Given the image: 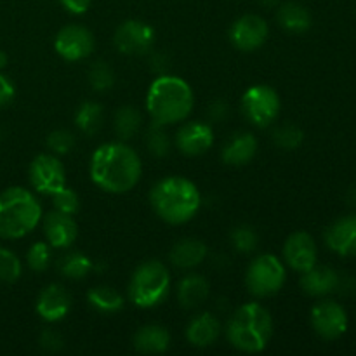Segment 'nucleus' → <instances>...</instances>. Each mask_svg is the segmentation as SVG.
<instances>
[{
  "instance_id": "nucleus-3",
  "label": "nucleus",
  "mask_w": 356,
  "mask_h": 356,
  "mask_svg": "<svg viewBox=\"0 0 356 356\" xmlns=\"http://www.w3.org/2000/svg\"><path fill=\"white\" fill-rule=\"evenodd\" d=\"M149 202L160 219L169 225H184L195 218L202 205L197 184L181 176L160 179L149 193Z\"/></svg>"
},
{
  "instance_id": "nucleus-9",
  "label": "nucleus",
  "mask_w": 356,
  "mask_h": 356,
  "mask_svg": "<svg viewBox=\"0 0 356 356\" xmlns=\"http://www.w3.org/2000/svg\"><path fill=\"white\" fill-rule=\"evenodd\" d=\"M30 183L33 190L40 195H54L66 186V170L61 160L52 153H42L30 163Z\"/></svg>"
},
{
  "instance_id": "nucleus-4",
  "label": "nucleus",
  "mask_w": 356,
  "mask_h": 356,
  "mask_svg": "<svg viewBox=\"0 0 356 356\" xmlns=\"http://www.w3.org/2000/svg\"><path fill=\"white\" fill-rule=\"evenodd\" d=\"M273 336V318L259 302L240 306L226 325L229 344L243 353H261Z\"/></svg>"
},
{
  "instance_id": "nucleus-26",
  "label": "nucleus",
  "mask_w": 356,
  "mask_h": 356,
  "mask_svg": "<svg viewBox=\"0 0 356 356\" xmlns=\"http://www.w3.org/2000/svg\"><path fill=\"white\" fill-rule=\"evenodd\" d=\"M87 302L92 309L99 313H117L124 308V298L120 292L108 285H99L87 292Z\"/></svg>"
},
{
  "instance_id": "nucleus-19",
  "label": "nucleus",
  "mask_w": 356,
  "mask_h": 356,
  "mask_svg": "<svg viewBox=\"0 0 356 356\" xmlns=\"http://www.w3.org/2000/svg\"><path fill=\"white\" fill-rule=\"evenodd\" d=\"M221 336V322L212 313L195 316L186 327V339L191 346L209 348Z\"/></svg>"
},
{
  "instance_id": "nucleus-2",
  "label": "nucleus",
  "mask_w": 356,
  "mask_h": 356,
  "mask_svg": "<svg viewBox=\"0 0 356 356\" xmlns=\"http://www.w3.org/2000/svg\"><path fill=\"white\" fill-rule=\"evenodd\" d=\"M193 90L186 80L162 73L149 86L146 108L153 122L172 125L184 122L193 110Z\"/></svg>"
},
{
  "instance_id": "nucleus-15",
  "label": "nucleus",
  "mask_w": 356,
  "mask_h": 356,
  "mask_svg": "<svg viewBox=\"0 0 356 356\" xmlns=\"http://www.w3.org/2000/svg\"><path fill=\"white\" fill-rule=\"evenodd\" d=\"M214 145V131L205 122H188L177 131L176 146L188 156H200Z\"/></svg>"
},
{
  "instance_id": "nucleus-41",
  "label": "nucleus",
  "mask_w": 356,
  "mask_h": 356,
  "mask_svg": "<svg viewBox=\"0 0 356 356\" xmlns=\"http://www.w3.org/2000/svg\"><path fill=\"white\" fill-rule=\"evenodd\" d=\"M228 113H229L228 103H225V101L221 99L214 101V103L211 104V108H209V117H211L214 122H222L226 117H228Z\"/></svg>"
},
{
  "instance_id": "nucleus-20",
  "label": "nucleus",
  "mask_w": 356,
  "mask_h": 356,
  "mask_svg": "<svg viewBox=\"0 0 356 356\" xmlns=\"http://www.w3.org/2000/svg\"><path fill=\"white\" fill-rule=\"evenodd\" d=\"M339 275L336 270L329 266H313L305 271L301 277V289L308 296L313 298H322V296L330 294L337 289Z\"/></svg>"
},
{
  "instance_id": "nucleus-33",
  "label": "nucleus",
  "mask_w": 356,
  "mask_h": 356,
  "mask_svg": "<svg viewBox=\"0 0 356 356\" xmlns=\"http://www.w3.org/2000/svg\"><path fill=\"white\" fill-rule=\"evenodd\" d=\"M21 271H23V266H21L19 257L9 249L0 247V282L14 284L21 277Z\"/></svg>"
},
{
  "instance_id": "nucleus-16",
  "label": "nucleus",
  "mask_w": 356,
  "mask_h": 356,
  "mask_svg": "<svg viewBox=\"0 0 356 356\" xmlns=\"http://www.w3.org/2000/svg\"><path fill=\"white\" fill-rule=\"evenodd\" d=\"M72 309V296L63 285H47L37 299V313L45 322H59Z\"/></svg>"
},
{
  "instance_id": "nucleus-14",
  "label": "nucleus",
  "mask_w": 356,
  "mask_h": 356,
  "mask_svg": "<svg viewBox=\"0 0 356 356\" xmlns=\"http://www.w3.org/2000/svg\"><path fill=\"white\" fill-rule=\"evenodd\" d=\"M318 250L313 236L306 232H296L285 240L284 261L291 270L305 273L316 264Z\"/></svg>"
},
{
  "instance_id": "nucleus-18",
  "label": "nucleus",
  "mask_w": 356,
  "mask_h": 356,
  "mask_svg": "<svg viewBox=\"0 0 356 356\" xmlns=\"http://www.w3.org/2000/svg\"><path fill=\"white\" fill-rule=\"evenodd\" d=\"M325 243L343 257L356 256V216H344L325 229Z\"/></svg>"
},
{
  "instance_id": "nucleus-17",
  "label": "nucleus",
  "mask_w": 356,
  "mask_h": 356,
  "mask_svg": "<svg viewBox=\"0 0 356 356\" xmlns=\"http://www.w3.org/2000/svg\"><path fill=\"white\" fill-rule=\"evenodd\" d=\"M44 233L52 249H68L79 236V226H76L73 216L54 211L45 216Z\"/></svg>"
},
{
  "instance_id": "nucleus-23",
  "label": "nucleus",
  "mask_w": 356,
  "mask_h": 356,
  "mask_svg": "<svg viewBox=\"0 0 356 356\" xmlns=\"http://www.w3.org/2000/svg\"><path fill=\"white\" fill-rule=\"evenodd\" d=\"M209 292H211V287L205 277L197 273L186 275L177 285V301L186 309L198 308L207 301Z\"/></svg>"
},
{
  "instance_id": "nucleus-42",
  "label": "nucleus",
  "mask_w": 356,
  "mask_h": 356,
  "mask_svg": "<svg viewBox=\"0 0 356 356\" xmlns=\"http://www.w3.org/2000/svg\"><path fill=\"white\" fill-rule=\"evenodd\" d=\"M261 7H266V9H273L278 6V0H256Z\"/></svg>"
},
{
  "instance_id": "nucleus-25",
  "label": "nucleus",
  "mask_w": 356,
  "mask_h": 356,
  "mask_svg": "<svg viewBox=\"0 0 356 356\" xmlns=\"http://www.w3.org/2000/svg\"><path fill=\"white\" fill-rule=\"evenodd\" d=\"M277 21L285 31H291V33H305L312 26V14L301 3L285 2L278 7Z\"/></svg>"
},
{
  "instance_id": "nucleus-32",
  "label": "nucleus",
  "mask_w": 356,
  "mask_h": 356,
  "mask_svg": "<svg viewBox=\"0 0 356 356\" xmlns=\"http://www.w3.org/2000/svg\"><path fill=\"white\" fill-rule=\"evenodd\" d=\"M305 139V132L294 124H284L273 131V143L280 149H296Z\"/></svg>"
},
{
  "instance_id": "nucleus-30",
  "label": "nucleus",
  "mask_w": 356,
  "mask_h": 356,
  "mask_svg": "<svg viewBox=\"0 0 356 356\" xmlns=\"http://www.w3.org/2000/svg\"><path fill=\"white\" fill-rule=\"evenodd\" d=\"M87 80H89V86L92 87L96 92H106V90L111 89L115 83L113 68H111L106 61H101L99 59V61H96L89 68Z\"/></svg>"
},
{
  "instance_id": "nucleus-35",
  "label": "nucleus",
  "mask_w": 356,
  "mask_h": 356,
  "mask_svg": "<svg viewBox=\"0 0 356 356\" xmlns=\"http://www.w3.org/2000/svg\"><path fill=\"white\" fill-rule=\"evenodd\" d=\"M257 242H259V236H257L256 229L249 225L236 226L232 232V243L238 252L249 254L252 250H256Z\"/></svg>"
},
{
  "instance_id": "nucleus-37",
  "label": "nucleus",
  "mask_w": 356,
  "mask_h": 356,
  "mask_svg": "<svg viewBox=\"0 0 356 356\" xmlns=\"http://www.w3.org/2000/svg\"><path fill=\"white\" fill-rule=\"evenodd\" d=\"M75 146V138L70 131L65 129H58V131H52L47 136V148L51 149L52 155H66L70 153Z\"/></svg>"
},
{
  "instance_id": "nucleus-5",
  "label": "nucleus",
  "mask_w": 356,
  "mask_h": 356,
  "mask_svg": "<svg viewBox=\"0 0 356 356\" xmlns=\"http://www.w3.org/2000/svg\"><path fill=\"white\" fill-rule=\"evenodd\" d=\"M42 207L33 193L21 186L7 188L0 193V238H23L37 228Z\"/></svg>"
},
{
  "instance_id": "nucleus-21",
  "label": "nucleus",
  "mask_w": 356,
  "mask_h": 356,
  "mask_svg": "<svg viewBox=\"0 0 356 356\" xmlns=\"http://www.w3.org/2000/svg\"><path fill=\"white\" fill-rule=\"evenodd\" d=\"M207 257V247L198 238H183L174 243L169 259L179 270H193Z\"/></svg>"
},
{
  "instance_id": "nucleus-29",
  "label": "nucleus",
  "mask_w": 356,
  "mask_h": 356,
  "mask_svg": "<svg viewBox=\"0 0 356 356\" xmlns=\"http://www.w3.org/2000/svg\"><path fill=\"white\" fill-rule=\"evenodd\" d=\"M113 127L118 138L122 141L134 138L141 127V113L134 106H122L118 108L113 118Z\"/></svg>"
},
{
  "instance_id": "nucleus-11",
  "label": "nucleus",
  "mask_w": 356,
  "mask_h": 356,
  "mask_svg": "<svg viewBox=\"0 0 356 356\" xmlns=\"http://www.w3.org/2000/svg\"><path fill=\"white\" fill-rule=\"evenodd\" d=\"M54 49L66 61H82L94 51V35L80 24H66L58 31Z\"/></svg>"
},
{
  "instance_id": "nucleus-12",
  "label": "nucleus",
  "mask_w": 356,
  "mask_h": 356,
  "mask_svg": "<svg viewBox=\"0 0 356 356\" xmlns=\"http://www.w3.org/2000/svg\"><path fill=\"white\" fill-rule=\"evenodd\" d=\"M268 35H270L268 23L257 14H245L229 28V40L233 47L243 52H252L263 47L264 42L268 40Z\"/></svg>"
},
{
  "instance_id": "nucleus-40",
  "label": "nucleus",
  "mask_w": 356,
  "mask_h": 356,
  "mask_svg": "<svg viewBox=\"0 0 356 356\" xmlns=\"http://www.w3.org/2000/svg\"><path fill=\"white\" fill-rule=\"evenodd\" d=\"M59 3H61V6L65 7L68 13L80 16V14H83L89 10L92 0H59Z\"/></svg>"
},
{
  "instance_id": "nucleus-27",
  "label": "nucleus",
  "mask_w": 356,
  "mask_h": 356,
  "mask_svg": "<svg viewBox=\"0 0 356 356\" xmlns=\"http://www.w3.org/2000/svg\"><path fill=\"white\" fill-rule=\"evenodd\" d=\"M104 120L103 106L96 101H86L75 113V125L86 136H94L101 131Z\"/></svg>"
},
{
  "instance_id": "nucleus-8",
  "label": "nucleus",
  "mask_w": 356,
  "mask_h": 356,
  "mask_svg": "<svg viewBox=\"0 0 356 356\" xmlns=\"http://www.w3.org/2000/svg\"><path fill=\"white\" fill-rule=\"evenodd\" d=\"M242 111L256 127H270L280 113V97L270 86H252L242 96Z\"/></svg>"
},
{
  "instance_id": "nucleus-1",
  "label": "nucleus",
  "mask_w": 356,
  "mask_h": 356,
  "mask_svg": "<svg viewBox=\"0 0 356 356\" xmlns=\"http://www.w3.org/2000/svg\"><path fill=\"white\" fill-rule=\"evenodd\" d=\"M92 183L108 193H127L143 176V163L136 149L122 141L104 143L92 153L89 165Z\"/></svg>"
},
{
  "instance_id": "nucleus-31",
  "label": "nucleus",
  "mask_w": 356,
  "mask_h": 356,
  "mask_svg": "<svg viewBox=\"0 0 356 356\" xmlns=\"http://www.w3.org/2000/svg\"><path fill=\"white\" fill-rule=\"evenodd\" d=\"M163 127L165 125H160L156 122H153L148 131H146V148L156 159L167 156L170 152V139L167 136V132L163 131Z\"/></svg>"
},
{
  "instance_id": "nucleus-7",
  "label": "nucleus",
  "mask_w": 356,
  "mask_h": 356,
  "mask_svg": "<svg viewBox=\"0 0 356 356\" xmlns=\"http://www.w3.org/2000/svg\"><path fill=\"white\" fill-rule=\"evenodd\" d=\"M285 278V264L273 254H261L247 268L245 285L254 298H271L280 292Z\"/></svg>"
},
{
  "instance_id": "nucleus-6",
  "label": "nucleus",
  "mask_w": 356,
  "mask_h": 356,
  "mask_svg": "<svg viewBox=\"0 0 356 356\" xmlns=\"http://www.w3.org/2000/svg\"><path fill=\"white\" fill-rule=\"evenodd\" d=\"M170 289V275L169 270L160 261L152 259L145 261L136 268L129 280L127 294L129 299L134 302L138 308L148 309L162 305L165 301Z\"/></svg>"
},
{
  "instance_id": "nucleus-38",
  "label": "nucleus",
  "mask_w": 356,
  "mask_h": 356,
  "mask_svg": "<svg viewBox=\"0 0 356 356\" xmlns=\"http://www.w3.org/2000/svg\"><path fill=\"white\" fill-rule=\"evenodd\" d=\"M40 346L44 348L45 351H52V353H56V351H59L63 348V339L61 336H59L56 330H44V332L40 334Z\"/></svg>"
},
{
  "instance_id": "nucleus-34",
  "label": "nucleus",
  "mask_w": 356,
  "mask_h": 356,
  "mask_svg": "<svg viewBox=\"0 0 356 356\" xmlns=\"http://www.w3.org/2000/svg\"><path fill=\"white\" fill-rule=\"evenodd\" d=\"M28 268L35 273L49 270L51 266V245L47 242H37L30 247L26 254Z\"/></svg>"
},
{
  "instance_id": "nucleus-43",
  "label": "nucleus",
  "mask_w": 356,
  "mask_h": 356,
  "mask_svg": "<svg viewBox=\"0 0 356 356\" xmlns=\"http://www.w3.org/2000/svg\"><path fill=\"white\" fill-rule=\"evenodd\" d=\"M348 202H350V205H355L356 207V188H351L350 193H348Z\"/></svg>"
},
{
  "instance_id": "nucleus-28",
  "label": "nucleus",
  "mask_w": 356,
  "mask_h": 356,
  "mask_svg": "<svg viewBox=\"0 0 356 356\" xmlns=\"http://www.w3.org/2000/svg\"><path fill=\"white\" fill-rule=\"evenodd\" d=\"M94 264L89 256L82 252H68L58 261L59 273L70 280H82L92 271Z\"/></svg>"
},
{
  "instance_id": "nucleus-10",
  "label": "nucleus",
  "mask_w": 356,
  "mask_h": 356,
  "mask_svg": "<svg viewBox=\"0 0 356 356\" xmlns=\"http://www.w3.org/2000/svg\"><path fill=\"white\" fill-rule=\"evenodd\" d=\"M113 44L118 52L127 56L148 54L155 44V31L149 24L139 19H127L117 28Z\"/></svg>"
},
{
  "instance_id": "nucleus-13",
  "label": "nucleus",
  "mask_w": 356,
  "mask_h": 356,
  "mask_svg": "<svg viewBox=\"0 0 356 356\" xmlns=\"http://www.w3.org/2000/svg\"><path fill=\"white\" fill-rule=\"evenodd\" d=\"M312 327L322 339H339L348 329V315L336 301H320L312 309Z\"/></svg>"
},
{
  "instance_id": "nucleus-44",
  "label": "nucleus",
  "mask_w": 356,
  "mask_h": 356,
  "mask_svg": "<svg viewBox=\"0 0 356 356\" xmlns=\"http://www.w3.org/2000/svg\"><path fill=\"white\" fill-rule=\"evenodd\" d=\"M7 61H9V58H7V54L3 51H0V70H3L7 66Z\"/></svg>"
},
{
  "instance_id": "nucleus-39",
  "label": "nucleus",
  "mask_w": 356,
  "mask_h": 356,
  "mask_svg": "<svg viewBox=\"0 0 356 356\" xmlns=\"http://www.w3.org/2000/svg\"><path fill=\"white\" fill-rule=\"evenodd\" d=\"M14 96H16V89H14L13 82L0 73V108L13 103Z\"/></svg>"
},
{
  "instance_id": "nucleus-36",
  "label": "nucleus",
  "mask_w": 356,
  "mask_h": 356,
  "mask_svg": "<svg viewBox=\"0 0 356 356\" xmlns=\"http://www.w3.org/2000/svg\"><path fill=\"white\" fill-rule=\"evenodd\" d=\"M52 202H54L56 211L63 212V214L75 216L80 209V198L76 195V191H73L72 188L63 186L61 190L56 191L54 195H51Z\"/></svg>"
},
{
  "instance_id": "nucleus-22",
  "label": "nucleus",
  "mask_w": 356,
  "mask_h": 356,
  "mask_svg": "<svg viewBox=\"0 0 356 356\" xmlns=\"http://www.w3.org/2000/svg\"><path fill=\"white\" fill-rule=\"evenodd\" d=\"M257 153V139L250 132H238L222 148V160L233 167H240L249 163Z\"/></svg>"
},
{
  "instance_id": "nucleus-24",
  "label": "nucleus",
  "mask_w": 356,
  "mask_h": 356,
  "mask_svg": "<svg viewBox=\"0 0 356 356\" xmlns=\"http://www.w3.org/2000/svg\"><path fill=\"white\" fill-rule=\"evenodd\" d=\"M136 351L143 355H159L169 350L170 334L162 325H145L134 334Z\"/></svg>"
}]
</instances>
